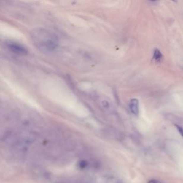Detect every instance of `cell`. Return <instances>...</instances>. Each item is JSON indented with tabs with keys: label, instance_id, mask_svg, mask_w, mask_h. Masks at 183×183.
<instances>
[{
	"label": "cell",
	"instance_id": "cell-2",
	"mask_svg": "<svg viewBox=\"0 0 183 183\" xmlns=\"http://www.w3.org/2000/svg\"><path fill=\"white\" fill-rule=\"evenodd\" d=\"M7 46L11 52H14L15 53L26 54L28 52V51L25 47L16 42H9Z\"/></svg>",
	"mask_w": 183,
	"mask_h": 183
},
{
	"label": "cell",
	"instance_id": "cell-5",
	"mask_svg": "<svg viewBox=\"0 0 183 183\" xmlns=\"http://www.w3.org/2000/svg\"><path fill=\"white\" fill-rule=\"evenodd\" d=\"M175 126H176V128H177V130L179 133H180V135H182L183 137V128H182L180 126H179V125H176Z\"/></svg>",
	"mask_w": 183,
	"mask_h": 183
},
{
	"label": "cell",
	"instance_id": "cell-1",
	"mask_svg": "<svg viewBox=\"0 0 183 183\" xmlns=\"http://www.w3.org/2000/svg\"><path fill=\"white\" fill-rule=\"evenodd\" d=\"M30 38L34 45L43 52H53L59 44L56 34L43 28H37L32 31Z\"/></svg>",
	"mask_w": 183,
	"mask_h": 183
},
{
	"label": "cell",
	"instance_id": "cell-3",
	"mask_svg": "<svg viewBox=\"0 0 183 183\" xmlns=\"http://www.w3.org/2000/svg\"><path fill=\"white\" fill-rule=\"evenodd\" d=\"M130 107L132 112L135 115H138L139 113V102L136 99H133L130 103Z\"/></svg>",
	"mask_w": 183,
	"mask_h": 183
},
{
	"label": "cell",
	"instance_id": "cell-4",
	"mask_svg": "<svg viewBox=\"0 0 183 183\" xmlns=\"http://www.w3.org/2000/svg\"><path fill=\"white\" fill-rule=\"evenodd\" d=\"M162 54L161 53V52L158 49H156L154 53V59L156 61H160L162 58Z\"/></svg>",
	"mask_w": 183,
	"mask_h": 183
},
{
	"label": "cell",
	"instance_id": "cell-6",
	"mask_svg": "<svg viewBox=\"0 0 183 183\" xmlns=\"http://www.w3.org/2000/svg\"><path fill=\"white\" fill-rule=\"evenodd\" d=\"M148 183H162L160 180H156V179H152L149 180Z\"/></svg>",
	"mask_w": 183,
	"mask_h": 183
}]
</instances>
